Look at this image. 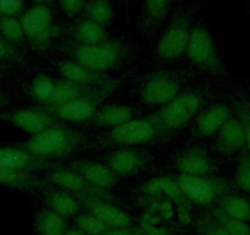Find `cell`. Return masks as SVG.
I'll return each instance as SVG.
<instances>
[{
    "label": "cell",
    "mask_w": 250,
    "mask_h": 235,
    "mask_svg": "<svg viewBox=\"0 0 250 235\" xmlns=\"http://www.w3.org/2000/svg\"><path fill=\"white\" fill-rule=\"evenodd\" d=\"M208 95L200 88L180 92L174 99L150 114L158 128L161 141L169 140L189 125L199 112L206 105Z\"/></svg>",
    "instance_id": "cell-1"
},
{
    "label": "cell",
    "mask_w": 250,
    "mask_h": 235,
    "mask_svg": "<svg viewBox=\"0 0 250 235\" xmlns=\"http://www.w3.org/2000/svg\"><path fill=\"white\" fill-rule=\"evenodd\" d=\"M87 145L88 137L85 134L60 124L45 129L42 133L31 136L28 140L14 146L22 148L37 157L50 160L68 157Z\"/></svg>",
    "instance_id": "cell-2"
},
{
    "label": "cell",
    "mask_w": 250,
    "mask_h": 235,
    "mask_svg": "<svg viewBox=\"0 0 250 235\" xmlns=\"http://www.w3.org/2000/svg\"><path fill=\"white\" fill-rule=\"evenodd\" d=\"M62 49L71 58V60L88 69L107 74L108 70L122 65L130 54V47L119 39H108L97 44H79L65 42Z\"/></svg>",
    "instance_id": "cell-3"
},
{
    "label": "cell",
    "mask_w": 250,
    "mask_h": 235,
    "mask_svg": "<svg viewBox=\"0 0 250 235\" xmlns=\"http://www.w3.org/2000/svg\"><path fill=\"white\" fill-rule=\"evenodd\" d=\"M198 4L183 5L173 15L167 28L158 39L156 54L165 63H172L184 57L193 31V20Z\"/></svg>",
    "instance_id": "cell-4"
},
{
    "label": "cell",
    "mask_w": 250,
    "mask_h": 235,
    "mask_svg": "<svg viewBox=\"0 0 250 235\" xmlns=\"http://www.w3.org/2000/svg\"><path fill=\"white\" fill-rule=\"evenodd\" d=\"M120 85H122V80L113 78L108 82L97 86L88 93L71 102L60 105H40V108L54 115L62 121L83 124L102 105V103L108 97H110L117 91Z\"/></svg>",
    "instance_id": "cell-5"
},
{
    "label": "cell",
    "mask_w": 250,
    "mask_h": 235,
    "mask_svg": "<svg viewBox=\"0 0 250 235\" xmlns=\"http://www.w3.org/2000/svg\"><path fill=\"white\" fill-rule=\"evenodd\" d=\"M188 60L196 69L215 78H225L226 66L210 30L204 23H195L187 48Z\"/></svg>",
    "instance_id": "cell-6"
},
{
    "label": "cell",
    "mask_w": 250,
    "mask_h": 235,
    "mask_svg": "<svg viewBox=\"0 0 250 235\" xmlns=\"http://www.w3.org/2000/svg\"><path fill=\"white\" fill-rule=\"evenodd\" d=\"M191 74L185 70H161L148 75L140 86L141 102L148 105H165L182 92Z\"/></svg>",
    "instance_id": "cell-7"
},
{
    "label": "cell",
    "mask_w": 250,
    "mask_h": 235,
    "mask_svg": "<svg viewBox=\"0 0 250 235\" xmlns=\"http://www.w3.org/2000/svg\"><path fill=\"white\" fill-rule=\"evenodd\" d=\"M172 176L191 203H198L201 206H208L216 202L235 188L234 181L213 175L195 176L175 174Z\"/></svg>",
    "instance_id": "cell-8"
},
{
    "label": "cell",
    "mask_w": 250,
    "mask_h": 235,
    "mask_svg": "<svg viewBox=\"0 0 250 235\" xmlns=\"http://www.w3.org/2000/svg\"><path fill=\"white\" fill-rule=\"evenodd\" d=\"M160 140L158 137L157 124L151 115L126 121L125 124L113 128L109 133L104 134L102 137L95 142L97 146H134L153 142Z\"/></svg>",
    "instance_id": "cell-9"
},
{
    "label": "cell",
    "mask_w": 250,
    "mask_h": 235,
    "mask_svg": "<svg viewBox=\"0 0 250 235\" xmlns=\"http://www.w3.org/2000/svg\"><path fill=\"white\" fill-rule=\"evenodd\" d=\"M26 40L36 52L49 49L52 40L58 35V27L53 25L52 11L45 5H35L21 15Z\"/></svg>",
    "instance_id": "cell-10"
},
{
    "label": "cell",
    "mask_w": 250,
    "mask_h": 235,
    "mask_svg": "<svg viewBox=\"0 0 250 235\" xmlns=\"http://www.w3.org/2000/svg\"><path fill=\"white\" fill-rule=\"evenodd\" d=\"M45 180L49 181L53 185L60 186L64 190H68L73 194H78V195H87L92 196V197L100 198V200L107 201V202L113 203L115 206L122 205L119 198L110 193L109 190L96 186L91 184L90 181L83 178L81 175L74 172L71 169H64V168H59V169L50 170L45 175Z\"/></svg>",
    "instance_id": "cell-11"
},
{
    "label": "cell",
    "mask_w": 250,
    "mask_h": 235,
    "mask_svg": "<svg viewBox=\"0 0 250 235\" xmlns=\"http://www.w3.org/2000/svg\"><path fill=\"white\" fill-rule=\"evenodd\" d=\"M0 123H6L21 129L30 135H37L45 129L62 124L54 115L44 112L37 107L23 108V109L9 110L0 113Z\"/></svg>",
    "instance_id": "cell-12"
},
{
    "label": "cell",
    "mask_w": 250,
    "mask_h": 235,
    "mask_svg": "<svg viewBox=\"0 0 250 235\" xmlns=\"http://www.w3.org/2000/svg\"><path fill=\"white\" fill-rule=\"evenodd\" d=\"M151 156L140 148L122 147L105 156L107 167L118 176H130L146 168Z\"/></svg>",
    "instance_id": "cell-13"
},
{
    "label": "cell",
    "mask_w": 250,
    "mask_h": 235,
    "mask_svg": "<svg viewBox=\"0 0 250 235\" xmlns=\"http://www.w3.org/2000/svg\"><path fill=\"white\" fill-rule=\"evenodd\" d=\"M0 165L31 173L50 172L62 168L59 163L37 157L16 146L0 147Z\"/></svg>",
    "instance_id": "cell-14"
},
{
    "label": "cell",
    "mask_w": 250,
    "mask_h": 235,
    "mask_svg": "<svg viewBox=\"0 0 250 235\" xmlns=\"http://www.w3.org/2000/svg\"><path fill=\"white\" fill-rule=\"evenodd\" d=\"M75 196L86 212L95 215L110 228H124L133 225V219L130 215L120 210L118 206L92 196L78 195V194H75Z\"/></svg>",
    "instance_id": "cell-15"
},
{
    "label": "cell",
    "mask_w": 250,
    "mask_h": 235,
    "mask_svg": "<svg viewBox=\"0 0 250 235\" xmlns=\"http://www.w3.org/2000/svg\"><path fill=\"white\" fill-rule=\"evenodd\" d=\"M174 168L178 174L203 176L212 174L216 170V164L205 148L191 146L177 156Z\"/></svg>",
    "instance_id": "cell-16"
},
{
    "label": "cell",
    "mask_w": 250,
    "mask_h": 235,
    "mask_svg": "<svg viewBox=\"0 0 250 235\" xmlns=\"http://www.w3.org/2000/svg\"><path fill=\"white\" fill-rule=\"evenodd\" d=\"M141 191L145 195L167 198L184 211H189L191 208V201L183 193L172 175L150 179L144 184Z\"/></svg>",
    "instance_id": "cell-17"
},
{
    "label": "cell",
    "mask_w": 250,
    "mask_h": 235,
    "mask_svg": "<svg viewBox=\"0 0 250 235\" xmlns=\"http://www.w3.org/2000/svg\"><path fill=\"white\" fill-rule=\"evenodd\" d=\"M232 117V112L225 104H215L201 110L195 121L193 134L199 138L210 137L218 133L223 124Z\"/></svg>",
    "instance_id": "cell-18"
},
{
    "label": "cell",
    "mask_w": 250,
    "mask_h": 235,
    "mask_svg": "<svg viewBox=\"0 0 250 235\" xmlns=\"http://www.w3.org/2000/svg\"><path fill=\"white\" fill-rule=\"evenodd\" d=\"M69 169L74 170L91 184L109 190L119 180L115 173H113L107 165L92 162V160H74L69 164Z\"/></svg>",
    "instance_id": "cell-19"
},
{
    "label": "cell",
    "mask_w": 250,
    "mask_h": 235,
    "mask_svg": "<svg viewBox=\"0 0 250 235\" xmlns=\"http://www.w3.org/2000/svg\"><path fill=\"white\" fill-rule=\"evenodd\" d=\"M134 118V109L125 104L101 105L81 125L98 128H117Z\"/></svg>",
    "instance_id": "cell-20"
},
{
    "label": "cell",
    "mask_w": 250,
    "mask_h": 235,
    "mask_svg": "<svg viewBox=\"0 0 250 235\" xmlns=\"http://www.w3.org/2000/svg\"><path fill=\"white\" fill-rule=\"evenodd\" d=\"M245 148V137L243 128L237 118L230 117L218 130L215 150L220 155L230 156Z\"/></svg>",
    "instance_id": "cell-21"
},
{
    "label": "cell",
    "mask_w": 250,
    "mask_h": 235,
    "mask_svg": "<svg viewBox=\"0 0 250 235\" xmlns=\"http://www.w3.org/2000/svg\"><path fill=\"white\" fill-rule=\"evenodd\" d=\"M41 193L48 208L64 218L73 217L80 211V202L76 198L75 194L70 191L64 190V189H55L49 184L44 189H42Z\"/></svg>",
    "instance_id": "cell-22"
},
{
    "label": "cell",
    "mask_w": 250,
    "mask_h": 235,
    "mask_svg": "<svg viewBox=\"0 0 250 235\" xmlns=\"http://www.w3.org/2000/svg\"><path fill=\"white\" fill-rule=\"evenodd\" d=\"M49 181L40 178L35 173L0 165V185L15 190H42L49 185Z\"/></svg>",
    "instance_id": "cell-23"
},
{
    "label": "cell",
    "mask_w": 250,
    "mask_h": 235,
    "mask_svg": "<svg viewBox=\"0 0 250 235\" xmlns=\"http://www.w3.org/2000/svg\"><path fill=\"white\" fill-rule=\"evenodd\" d=\"M58 69L62 74V78L83 83V85L100 86L112 80L108 74L98 73V71L88 69L74 60H62L58 63Z\"/></svg>",
    "instance_id": "cell-24"
},
{
    "label": "cell",
    "mask_w": 250,
    "mask_h": 235,
    "mask_svg": "<svg viewBox=\"0 0 250 235\" xmlns=\"http://www.w3.org/2000/svg\"><path fill=\"white\" fill-rule=\"evenodd\" d=\"M172 0H144L140 19V31L143 35L155 33L167 19Z\"/></svg>",
    "instance_id": "cell-25"
},
{
    "label": "cell",
    "mask_w": 250,
    "mask_h": 235,
    "mask_svg": "<svg viewBox=\"0 0 250 235\" xmlns=\"http://www.w3.org/2000/svg\"><path fill=\"white\" fill-rule=\"evenodd\" d=\"M69 35L71 40L79 44H97L110 39L105 27L86 19L71 26L69 28Z\"/></svg>",
    "instance_id": "cell-26"
},
{
    "label": "cell",
    "mask_w": 250,
    "mask_h": 235,
    "mask_svg": "<svg viewBox=\"0 0 250 235\" xmlns=\"http://www.w3.org/2000/svg\"><path fill=\"white\" fill-rule=\"evenodd\" d=\"M96 87L97 86L83 85V83L74 82V81L66 80V78L58 80L55 81V90L52 98L44 105H60L64 104V103L71 102V100L86 95V93H88Z\"/></svg>",
    "instance_id": "cell-27"
},
{
    "label": "cell",
    "mask_w": 250,
    "mask_h": 235,
    "mask_svg": "<svg viewBox=\"0 0 250 235\" xmlns=\"http://www.w3.org/2000/svg\"><path fill=\"white\" fill-rule=\"evenodd\" d=\"M35 228L37 235H64L68 230V220L50 210L36 213Z\"/></svg>",
    "instance_id": "cell-28"
},
{
    "label": "cell",
    "mask_w": 250,
    "mask_h": 235,
    "mask_svg": "<svg viewBox=\"0 0 250 235\" xmlns=\"http://www.w3.org/2000/svg\"><path fill=\"white\" fill-rule=\"evenodd\" d=\"M218 208L233 218L250 222V201L234 194H226L217 201Z\"/></svg>",
    "instance_id": "cell-29"
},
{
    "label": "cell",
    "mask_w": 250,
    "mask_h": 235,
    "mask_svg": "<svg viewBox=\"0 0 250 235\" xmlns=\"http://www.w3.org/2000/svg\"><path fill=\"white\" fill-rule=\"evenodd\" d=\"M83 14L86 20L93 21L103 27L110 25L113 20V8L109 0H87Z\"/></svg>",
    "instance_id": "cell-30"
},
{
    "label": "cell",
    "mask_w": 250,
    "mask_h": 235,
    "mask_svg": "<svg viewBox=\"0 0 250 235\" xmlns=\"http://www.w3.org/2000/svg\"><path fill=\"white\" fill-rule=\"evenodd\" d=\"M55 90V81L45 74H40L33 78L30 87V95L40 105L47 104Z\"/></svg>",
    "instance_id": "cell-31"
},
{
    "label": "cell",
    "mask_w": 250,
    "mask_h": 235,
    "mask_svg": "<svg viewBox=\"0 0 250 235\" xmlns=\"http://www.w3.org/2000/svg\"><path fill=\"white\" fill-rule=\"evenodd\" d=\"M0 33H1V37H4L16 47H21L26 42L22 23L20 19H16L14 16H0Z\"/></svg>",
    "instance_id": "cell-32"
},
{
    "label": "cell",
    "mask_w": 250,
    "mask_h": 235,
    "mask_svg": "<svg viewBox=\"0 0 250 235\" xmlns=\"http://www.w3.org/2000/svg\"><path fill=\"white\" fill-rule=\"evenodd\" d=\"M211 215L229 235H250V225L247 222L226 215L218 207L213 208Z\"/></svg>",
    "instance_id": "cell-33"
},
{
    "label": "cell",
    "mask_w": 250,
    "mask_h": 235,
    "mask_svg": "<svg viewBox=\"0 0 250 235\" xmlns=\"http://www.w3.org/2000/svg\"><path fill=\"white\" fill-rule=\"evenodd\" d=\"M233 108H234L237 119L239 120L243 128L245 137V146L250 153V102L244 95L238 93L233 99Z\"/></svg>",
    "instance_id": "cell-34"
},
{
    "label": "cell",
    "mask_w": 250,
    "mask_h": 235,
    "mask_svg": "<svg viewBox=\"0 0 250 235\" xmlns=\"http://www.w3.org/2000/svg\"><path fill=\"white\" fill-rule=\"evenodd\" d=\"M240 152L234 174V184L240 190L250 194V153L247 148Z\"/></svg>",
    "instance_id": "cell-35"
},
{
    "label": "cell",
    "mask_w": 250,
    "mask_h": 235,
    "mask_svg": "<svg viewBox=\"0 0 250 235\" xmlns=\"http://www.w3.org/2000/svg\"><path fill=\"white\" fill-rule=\"evenodd\" d=\"M75 224L79 229L83 230L86 235H102L112 228L96 218L90 213H81L75 217Z\"/></svg>",
    "instance_id": "cell-36"
},
{
    "label": "cell",
    "mask_w": 250,
    "mask_h": 235,
    "mask_svg": "<svg viewBox=\"0 0 250 235\" xmlns=\"http://www.w3.org/2000/svg\"><path fill=\"white\" fill-rule=\"evenodd\" d=\"M0 63H16L27 66L28 60L16 45L0 36Z\"/></svg>",
    "instance_id": "cell-37"
},
{
    "label": "cell",
    "mask_w": 250,
    "mask_h": 235,
    "mask_svg": "<svg viewBox=\"0 0 250 235\" xmlns=\"http://www.w3.org/2000/svg\"><path fill=\"white\" fill-rule=\"evenodd\" d=\"M195 230L198 235H229L212 215H200L195 220Z\"/></svg>",
    "instance_id": "cell-38"
},
{
    "label": "cell",
    "mask_w": 250,
    "mask_h": 235,
    "mask_svg": "<svg viewBox=\"0 0 250 235\" xmlns=\"http://www.w3.org/2000/svg\"><path fill=\"white\" fill-rule=\"evenodd\" d=\"M23 10L22 0H0V16L16 18Z\"/></svg>",
    "instance_id": "cell-39"
},
{
    "label": "cell",
    "mask_w": 250,
    "mask_h": 235,
    "mask_svg": "<svg viewBox=\"0 0 250 235\" xmlns=\"http://www.w3.org/2000/svg\"><path fill=\"white\" fill-rule=\"evenodd\" d=\"M86 0H59V5L64 14L68 16H76L83 13Z\"/></svg>",
    "instance_id": "cell-40"
},
{
    "label": "cell",
    "mask_w": 250,
    "mask_h": 235,
    "mask_svg": "<svg viewBox=\"0 0 250 235\" xmlns=\"http://www.w3.org/2000/svg\"><path fill=\"white\" fill-rule=\"evenodd\" d=\"M102 235H156L155 233L151 230L145 229L143 227H135V225H130V227L124 228H112L108 232H105Z\"/></svg>",
    "instance_id": "cell-41"
},
{
    "label": "cell",
    "mask_w": 250,
    "mask_h": 235,
    "mask_svg": "<svg viewBox=\"0 0 250 235\" xmlns=\"http://www.w3.org/2000/svg\"><path fill=\"white\" fill-rule=\"evenodd\" d=\"M64 235H86V234L83 232V230L79 229V228L76 227V228H70V229L66 230V232L64 233Z\"/></svg>",
    "instance_id": "cell-42"
},
{
    "label": "cell",
    "mask_w": 250,
    "mask_h": 235,
    "mask_svg": "<svg viewBox=\"0 0 250 235\" xmlns=\"http://www.w3.org/2000/svg\"><path fill=\"white\" fill-rule=\"evenodd\" d=\"M8 103H9V99L5 96V93H3L1 91H0V107H5Z\"/></svg>",
    "instance_id": "cell-43"
},
{
    "label": "cell",
    "mask_w": 250,
    "mask_h": 235,
    "mask_svg": "<svg viewBox=\"0 0 250 235\" xmlns=\"http://www.w3.org/2000/svg\"><path fill=\"white\" fill-rule=\"evenodd\" d=\"M33 3H36V5H50V4L54 1V0H32Z\"/></svg>",
    "instance_id": "cell-44"
},
{
    "label": "cell",
    "mask_w": 250,
    "mask_h": 235,
    "mask_svg": "<svg viewBox=\"0 0 250 235\" xmlns=\"http://www.w3.org/2000/svg\"><path fill=\"white\" fill-rule=\"evenodd\" d=\"M0 68H6V65H5V64L0 63Z\"/></svg>",
    "instance_id": "cell-45"
},
{
    "label": "cell",
    "mask_w": 250,
    "mask_h": 235,
    "mask_svg": "<svg viewBox=\"0 0 250 235\" xmlns=\"http://www.w3.org/2000/svg\"><path fill=\"white\" fill-rule=\"evenodd\" d=\"M249 102H250V100H249Z\"/></svg>",
    "instance_id": "cell-46"
}]
</instances>
